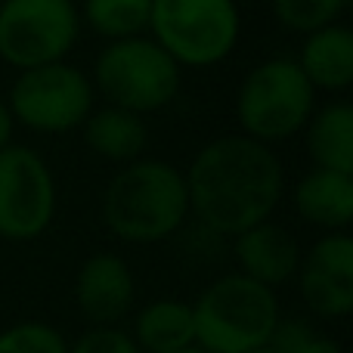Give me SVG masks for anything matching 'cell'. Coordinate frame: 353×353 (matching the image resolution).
Masks as SVG:
<instances>
[{
  "mask_svg": "<svg viewBox=\"0 0 353 353\" xmlns=\"http://www.w3.org/2000/svg\"><path fill=\"white\" fill-rule=\"evenodd\" d=\"M183 176L189 217L223 239L270 220L285 195V165L279 152L245 134L205 143Z\"/></svg>",
  "mask_w": 353,
  "mask_h": 353,
  "instance_id": "1",
  "label": "cell"
},
{
  "mask_svg": "<svg viewBox=\"0 0 353 353\" xmlns=\"http://www.w3.org/2000/svg\"><path fill=\"white\" fill-rule=\"evenodd\" d=\"M103 226L124 245L168 242L186 226V176L161 159H137L118 168L99 201Z\"/></svg>",
  "mask_w": 353,
  "mask_h": 353,
  "instance_id": "2",
  "label": "cell"
},
{
  "mask_svg": "<svg viewBox=\"0 0 353 353\" xmlns=\"http://www.w3.org/2000/svg\"><path fill=\"white\" fill-rule=\"evenodd\" d=\"M282 319L276 288L236 273L217 276L192 301L195 347L205 353H251L267 347Z\"/></svg>",
  "mask_w": 353,
  "mask_h": 353,
  "instance_id": "3",
  "label": "cell"
},
{
  "mask_svg": "<svg viewBox=\"0 0 353 353\" xmlns=\"http://www.w3.org/2000/svg\"><path fill=\"white\" fill-rule=\"evenodd\" d=\"M316 97L292 56H270L245 74L236 90L239 134L267 146L292 140L310 121L319 105Z\"/></svg>",
  "mask_w": 353,
  "mask_h": 353,
  "instance_id": "4",
  "label": "cell"
},
{
  "mask_svg": "<svg viewBox=\"0 0 353 353\" xmlns=\"http://www.w3.org/2000/svg\"><path fill=\"white\" fill-rule=\"evenodd\" d=\"M93 90L109 105L152 115L180 97L183 68L149 34L109 41L93 62Z\"/></svg>",
  "mask_w": 353,
  "mask_h": 353,
  "instance_id": "5",
  "label": "cell"
},
{
  "mask_svg": "<svg viewBox=\"0 0 353 353\" xmlns=\"http://www.w3.org/2000/svg\"><path fill=\"white\" fill-rule=\"evenodd\" d=\"M146 34L180 68H214L239 47L242 12L236 0H152Z\"/></svg>",
  "mask_w": 353,
  "mask_h": 353,
  "instance_id": "6",
  "label": "cell"
},
{
  "mask_svg": "<svg viewBox=\"0 0 353 353\" xmlns=\"http://www.w3.org/2000/svg\"><path fill=\"white\" fill-rule=\"evenodd\" d=\"M6 105L12 121L28 128L31 134L65 137L81 130L87 115L97 109V90L90 74L62 59L16 72Z\"/></svg>",
  "mask_w": 353,
  "mask_h": 353,
  "instance_id": "7",
  "label": "cell"
},
{
  "mask_svg": "<svg viewBox=\"0 0 353 353\" xmlns=\"http://www.w3.org/2000/svg\"><path fill=\"white\" fill-rule=\"evenodd\" d=\"M78 37L74 0H0V62L16 72L68 59Z\"/></svg>",
  "mask_w": 353,
  "mask_h": 353,
  "instance_id": "8",
  "label": "cell"
},
{
  "mask_svg": "<svg viewBox=\"0 0 353 353\" xmlns=\"http://www.w3.org/2000/svg\"><path fill=\"white\" fill-rule=\"evenodd\" d=\"M59 189L47 159L31 146L0 149V239L34 242L53 226Z\"/></svg>",
  "mask_w": 353,
  "mask_h": 353,
  "instance_id": "9",
  "label": "cell"
},
{
  "mask_svg": "<svg viewBox=\"0 0 353 353\" xmlns=\"http://www.w3.org/2000/svg\"><path fill=\"white\" fill-rule=\"evenodd\" d=\"M298 292L319 319H344L353 313V239L347 230L323 232L301 254Z\"/></svg>",
  "mask_w": 353,
  "mask_h": 353,
  "instance_id": "10",
  "label": "cell"
},
{
  "mask_svg": "<svg viewBox=\"0 0 353 353\" xmlns=\"http://www.w3.org/2000/svg\"><path fill=\"white\" fill-rule=\"evenodd\" d=\"M137 301L134 270L115 251H97L74 273V307L90 325H118Z\"/></svg>",
  "mask_w": 353,
  "mask_h": 353,
  "instance_id": "11",
  "label": "cell"
},
{
  "mask_svg": "<svg viewBox=\"0 0 353 353\" xmlns=\"http://www.w3.org/2000/svg\"><path fill=\"white\" fill-rule=\"evenodd\" d=\"M301 254H304V248L294 239V232L276 223L273 217L232 236V257H236L239 273L267 288L294 282Z\"/></svg>",
  "mask_w": 353,
  "mask_h": 353,
  "instance_id": "12",
  "label": "cell"
},
{
  "mask_svg": "<svg viewBox=\"0 0 353 353\" xmlns=\"http://www.w3.org/2000/svg\"><path fill=\"white\" fill-rule=\"evenodd\" d=\"M292 208L319 232H341L353 220V174L310 168L292 189Z\"/></svg>",
  "mask_w": 353,
  "mask_h": 353,
  "instance_id": "13",
  "label": "cell"
},
{
  "mask_svg": "<svg viewBox=\"0 0 353 353\" xmlns=\"http://www.w3.org/2000/svg\"><path fill=\"white\" fill-rule=\"evenodd\" d=\"M316 93H344L353 87V31L344 22L310 31L294 56Z\"/></svg>",
  "mask_w": 353,
  "mask_h": 353,
  "instance_id": "14",
  "label": "cell"
},
{
  "mask_svg": "<svg viewBox=\"0 0 353 353\" xmlns=\"http://www.w3.org/2000/svg\"><path fill=\"white\" fill-rule=\"evenodd\" d=\"M81 134H84L87 149L112 165H128V161L143 159L149 146L146 118L109 103L87 115V121L81 124Z\"/></svg>",
  "mask_w": 353,
  "mask_h": 353,
  "instance_id": "15",
  "label": "cell"
},
{
  "mask_svg": "<svg viewBox=\"0 0 353 353\" xmlns=\"http://www.w3.org/2000/svg\"><path fill=\"white\" fill-rule=\"evenodd\" d=\"M301 134L313 168L353 174V105L347 99L316 105Z\"/></svg>",
  "mask_w": 353,
  "mask_h": 353,
  "instance_id": "16",
  "label": "cell"
},
{
  "mask_svg": "<svg viewBox=\"0 0 353 353\" xmlns=\"http://www.w3.org/2000/svg\"><path fill=\"white\" fill-rule=\"evenodd\" d=\"M130 338L143 353H176L195 347L192 304L176 298H155L134 313Z\"/></svg>",
  "mask_w": 353,
  "mask_h": 353,
  "instance_id": "17",
  "label": "cell"
},
{
  "mask_svg": "<svg viewBox=\"0 0 353 353\" xmlns=\"http://www.w3.org/2000/svg\"><path fill=\"white\" fill-rule=\"evenodd\" d=\"M78 12L81 25H87L93 34L109 43L146 34L152 0H81Z\"/></svg>",
  "mask_w": 353,
  "mask_h": 353,
  "instance_id": "18",
  "label": "cell"
},
{
  "mask_svg": "<svg viewBox=\"0 0 353 353\" xmlns=\"http://www.w3.org/2000/svg\"><path fill=\"white\" fill-rule=\"evenodd\" d=\"M347 3L350 0H270V12L279 28L304 37L325 25L341 22Z\"/></svg>",
  "mask_w": 353,
  "mask_h": 353,
  "instance_id": "19",
  "label": "cell"
},
{
  "mask_svg": "<svg viewBox=\"0 0 353 353\" xmlns=\"http://www.w3.org/2000/svg\"><path fill=\"white\" fill-rule=\"evenodd\" d=\"M0 353H68V341L62 332H56V325L28 319L0 332Z\"/></svg>",
  "mask_w": 353,
  "mask_h": 353,
  "instance_id": "20",
  "label": "cell"
},
{
  "mask_svg": "<svg viewBox=\"0 0 353 353\" xmlns=\"http://www.w3.org/2000/svg\"><path fill=\"white\" fill-rule=\"evenodd\" d=\"M68 353H143V350L137 347L130 332L121 329V325H90L68 344Z\"/></svg>",
  "mask_w": 353,
  "mask_h": 353,
  "instance_id": "21",
  "label": "cell"
},
{
  "mask_svg": "<svg viewBox=\"0 0 353 353\" xmlns=\"http://www.w3.org/2000/svg\"><path fill=\"white\" fill-rule=\"evenodd\" d=\"M292 353H344V347H341V341H335V338L310 332V335H307Z\"/></svg>",
  "mask_w": 353,
  "mask_h": 353,
  "instance_id": "22",
  "label": "cell"
},
{
  "mask_svg": "<svg viewBox=\"0 0 353 353\" xmlns=\"http://www.w3.org/2000/svg\"><path fill=\"white\" fill-rule=\"evenodd\" d=\"M12 130H16V121H12V115H10V105H6V99L0 97V149L12 143Z\"/></svg>",
  "mask_w": 353,
  "mask_h": 353,
  "instance_id": "23",
  "label": "cell"
},
{
  "mask_svg": "<svg viewBox=\"0 0 353 353\" xmlns=\"http://www.w3.org/2000/svg\"><path fill=\"white\" fill-rule=\"evenodd\" d=\"M251 353H279V350L270 347V344H267V347H257V350H251Z\"/></svg>",
  "mask_w": 353,
  "mask_h": 353,
  "instance_id": "24",
  "label": "cell"
},
{
  "mask_svg": "<svg viewBox=\"0 0 353 353\" xmlns=\"http://www.w3.org/2000/svg\"><path fill=\"white\" fill-rule=\"evenodd\" d=\"M176 353H205V350H199V347H186V350H176Z\"/></svg>",
  "mask_w": 353,
  "mask_h": 353,
  "instance_id": "25",
  "label": "cell"
}]
</instances>
